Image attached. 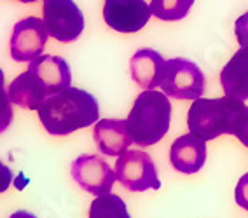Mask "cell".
Wrapping results in <instances>:
<instances>
[{"label": "cell", "instance_id": "cell-23", "mask_svg": "<svg viewBox=\"0 0 248 218\" xmlns=\"http://www.w3.org/2000/svg\"><path fill=\"white\" fill-rule=\"evenodd\" d=\"M9 218H37L35 215H31L30 211H25V209H18V211H14Z\"/></svg>", "mask_w": 248, "mask_h": 218}, {"label": "cell", "instance_id": "cell-16", "mask_svg": "<svg viewBox=\"0 0 248 218\" xmlns=\"http://www.w3.org/2000/svg\"><path fill=\"white\" fill-rule=\"evenodd\" d=\"M89 218H131L126 208V203L119 196L107 192L103 196H96V199L89 206Z\"/></svg>", "mask_w": 248, "mask_h": 218}, {"label": "cell", "instance_id": "cell-11", "mask_svg": "<svg viewBox=\"0 0 248 218\" xmlns=\"http://www.w3.org/2000/svg\"><path fill=\"white\" fill-rule=\"evenodd\" d=\"M28 70H31L42 80V84L46 86L49 96L56 94L60 91L67 89L72 84V73L68 63L60 56H53V54H40L35 59L30 61Z\"/></svg>", "mask_w": 248, "mask_h": 218}, {"label": "cell", "instance_id": "cell-7", "mask_svg": "<svg viewBox=\"0 0 248 218\" xmlns=\"http://www.w3.org/2000/svg\"><path fill=\"white\" fill-rule=\"evenodd\" d=\"M70 174L82 190L93 196H103L110 192L115 182V171L105 159L94 154L77 157L70 166Z\"/></svg>", "mask_w": 248, "mask_h": 218}, {"label": "cell", "instance_id": "cell-9", "mask_svg": "<svg viewBox=\"0 0 248 218\" xmlns=\"http://www.w3.org/2000/svg\"><path fill=\"white\" fill-rule=\"evenodd\" d=\"M151 5L145 0H105L103 19L119 33L140 31L151 19Z\"/></svg>", "mask_w": 248, "mask_h": 218}, {"label": "cell", "instance_id": "cell-15", "mask_svg": "<svg viewBox=\"0 0 248 218\" xmlns=\"http://www.w3.org/2000/svg\"><path fill=\"white\" fill-rule=\"evenodd\" d=\"M164 59L154 49H140L129 59L131 79L143 89H155L161 84L164 70Z\"/></svg>", "mask_w": 248, "mask_h": 218}, {"label": "cell", "instance_id": "cell-17", "mask_svg": "<svg viewBox=\"0 0 248 218\" xmlns=\"http://www.w3.org/2000/svg\"><path fill=\"white\" fill-rule=\"evenodd\" d=\"M194 0H152L151 13L161 21H180L189 14Z\"/></svg>", "mask_w": 248, "mask_h": 218}, {"label": "cell", "instance_id": "cell-24", "mask_svg": "<svg viewBox=\"0 0 248 218\" xmlns=\"http://www.w3.org/2000/svg\"><path fill=\"white\" fill-rule=\"evenodd\" d=\"M19 2H23V4H31V2H37V0H19Z\"/></svg>", "mask_w": 248, "mask_h": 218}, {"label": "cell", "instance_id": "cell-22", "mask_svg": "<svg viewBox=\"0 0 248 218\" xmlns=\"http://www.w3.org/2000/svg\"><path fill=\"white\" fill-rule=\"evenodd\" d=\"M234 136L248 148V107H247V112H245L243 119H241V122H239L238 129H236Z\"/></svg>", "mask_w": 248, "mask_h": 218}, {"label": "cell", "instance_id": "cell-2", "mask_svg": "<svg viewBox=\"0 0 248 218\" xmlns=\"http://www.w3.org/2000/svg\"><path fill=\"white\" fill-rule=\"evenodd\" d=\"M171 122V103L164 93L145 89L137 96L126 119L131 142L138 147H152L164 138Z\"/></svg>", "mask_w": 248, "mask_h": 218}, {"label": "cell", "instance_id": "cell-10", "mask_svg": "<svg viewBox=\"0 0 248 218\" xmlns=\"http://www.w3.org/2000/svg\"><path fill=\"white\" fill-rule=\"evenodd\" d=\"M170 160L178 173H198L206 162V143L194 133L184 134L173 142L170 148Z\"/></svg>", "mask_w": 248, "mask_h": 218}, {"label": "cell", "instance_id": "cell-5", "mask_svg": "<svg viewBox=\"0 0 248 218\" xmlns=\"http://www.w3.org/2000/svg\"><path fill=\"white\" fill-rule=\"evenodd\" d=\"M115 180L129 192L159 190L161 180L152 157L142 150H126L115 162Z\"/></svg>", "mask_w": 248, "mask_h": 218}, {"label": "cell", "instance_id": "cell-1", "mask_svg": "<svg viewBox=\"0 0 248 218\" xmlns=\"http://www.w3.org/2000/svg\"><path fill=\"white\" fill-rule=\"evenodd\" d=\"M37 114L49 134L65 136L77 129L96 124L100 117V107L91 93L70 86L46 98Z\"/></svg>", "mask_w": 248, "mask_h": 218}, {"label": "cell", "instance_id": "cell-18", "mask_svg": "<svg viewBox=\"0 0 248 218\" xmlns=\"http://www.w3.org/2000/svg\"><path fill=\"white\" fill-rule=\"evenodd\" d=\"M13 122V103L9 100V93L5 89V77L0 68V133H4Z\"/></svg>", "mask_w": 248, "mask_h": 218}, {"label": "cell", "instance_id": "cell-20", "mask_svg": "<svg viewBox=\"0 0 248 218\" xmlns=\"http://www.w3.org/2000/svg\"><path fill=\"white\" fill-rule=\"evenodd\" d=\"M234 33L241 47H248V13L241 14L234 23Z\"/></svg>", "mask_w": 248, "mask_h": 218}, {"label": "cell", "instance_id": "cell-12", "mask_svg": "<svg viewBox=\"0 0 248 218\" xmlns=\"http://www.w3.org/2000/svg\"><path fill=\"white\" fill-rule=\"evenodd\" d=\"M9 100L13 105H18L27 110H39V107L49 98V93L42 80L31 70L19 73L9 84Z\"/></svg>", "mask_w": 248, "mask_h": 218}, {"label": "cell", "instance_id": "cell-8", "mask_svg": "<svg viewBox=\"0 0 248 218\" xmlns=\"http://www.w3.org/2000/svg\"><path fill=\"white\" fill-rule=\"evenodd\" d=\"M47 42V30L44 21L35 16H28L14 25L11 35V58L18 63H30L42 54Z\"/></svg>", "mask_w": 248, "mask_h": 218}, {"label": "cell", "instance_id": "cell-13", "mask_svg": "<svg viewBox=\"0 0 248 218\" xmlns=\"http://www.w3.org/2000/svg\"><path fill=\"white\" fill-rule=\"evenodd\" d=\"M93 138L100 152L112 157H119L133 143L126 129V120L121 119L98 120L93 129Z\"/></svg>", "mask_w": 248, "mask_h": 218}, {"label": "cell", "instance_id": "cell-6", "mask_svg": "<svg viewBox=\"0 0 248 218\" xmlns=\"http://www.w3.org/2000/svg\"><path fill=\"white\" fill-rule=\"evenodd\" d=\"M42 14L47 35L68 44L84 30V16L74 0H42Z\"/></svg>", "mask_w": 248, "mask_h": 218}, {"label": "cell", "instance_id": "cell-19", "mask_svg": "<svg viewBox=\"0 0 248 218\" xmlns=\"http://www.w3.org/2000/svg\"><path fill=\"white\" fill-rule=\"evenodd\" d=\"M234 199L236 204L248 211V173H245L238 180V185L234 189Z\"/></svg>", "mask_w": 248, "mask_h": 218}, {"label": "cell", "instance_id": "cell-4", "mask_svg": "<svg viewBox=\"0 0 248 218\" xmlns=\"http://www.w3.org/2000/svg\"><path fill=\"white\" fill-rule=\"evenodd\" d=\"M161 89L168 98L198 100L204 93V75L194 61L171 58L164 63Z\"/></svg>", "mask_w": 248, "mask_h": 218}, {"label": "cell", "instance_id": "cell-3", "mask_svg": "<svg viewBox=\"0 0 248 218\" xmlns=\"http://www.w3.org/2000/svg\"><path fill=\"white\" fill-rule=\"evenodd\" d=\"M247 105L241 100L224 98H198L189 108L187 126L189 131L204 142L218 138L220 134H236L243 119Z\"/></svg>", "mask_w": 248, "mask_h": 218}, {"label": "cell", "instance_id": "cell-21", "mask_svg": "<svg viewBox=\"0 0 248 218\" xmlns=\"http://www.w3.org/2000/svg\"><path fill=\"white\" fill-rule=\"evenodd\" d=\"M13 183V171L0 160V194L5 192Z\"/></svg>", "mask_w": 248, "mask_h": 218}, {"label": "cell", "instance_id": "cell-14", "mask_svg": "<svg viewBox=\"0 0 248 218\" xmlns=\"http://www.w3.org/2000/svg\"><path fill=\"white\" fill-rule=\"evenodd\" d=\"M220 86L226 96L241 102L248 100V47L236 51L222 68Z\"/></svg>", "mask_w": 248, "mask_h": 218}]
</instances>
